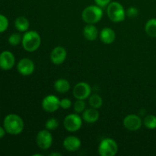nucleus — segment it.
Here are the masks:
<instances>
[{"mask_svg": "<svg viewBox=\"0 0 156 156\" xmlns=\"http://www.w3.org/2000/svg\"><path fill=\"white\" fill-rule=\"evenodd\" d=\"M91 92L90 85L86 82H79L73 88V95L76 99L85 100L88 98Z\"/></svg>", "mask_w": 156, "mask_h": 156, "instance_id": "8", "label": "nucleus"}, {"mask_svg": "<svg viewBox=\"0 0 156 156\" xmlns=\"http://www.w3.org/2000/svg\"><path fill=\"white\" fill-rule=\"evenodd\" d=\"M63 126L69 132H76L82 127V118L77 113L69 114L64 119Z\"/></svg>", "mask_w": 156, "mask_h": 156, "instance_id": "6", "label": "nucleus"}, {"mask_svg": "<svg viewBox=\"0 0 156 156\" xmlns=\"http://www.w3.org/2000/svg\"><path fill=\"white\" fill-rule=\"evenodd\" d=\"M4 128L8 133L18 135L24 129V121L17 114H9L4 120Z\"/></svg>", "mask_w": 156, "mask_h": 156, "instance_id": "1", "label": "nucleus"}, {"mask_svg": "<svg viewBox=\"0 0 156 156\" xmlns=\"http://www.w3.org/2000/svg\"><path fill=\"white\" fill-rule=\"evenodd\" d=\"M145 30L149 37H156V18H152L146 22Z\"/></svg>", "mask_w": 156, "mask_h": 156, "instance_id": "20", "label": "nucleus"}, {"mask_svg": "<svg viewBox=\"0 0 156 156\" xmlns=\"http://www.w3.org/2000/svg\"><path fill=\"white\" fill-rule=\"evenodd\" d=\"M17 68H18V71L20 74L27 76H30L34 73L35 66L31 59H28V58H24L18 62Z\"/></svg>", "mask_w": 156, "mask_h": 156, "instance_id": "11", "label": "nucleus"}, {"mask_svg": "<svg viewBox=\"0 0 156 156\" xmlns=\"http://www.w3.org/2000/svg\"><path fill=\"white\" fill-rule=\"evenodd\" d=\"M83 35L88 41H95L98 35L97 27L94 26V24H87V25L83 28Z\"/></svg>", "mask_w": 156, "mask_h": 156, "instance_id": "17", "label": "nucleus"}, {"mask_svg": "<svg viewBox=\"0 0 156 156\" xmlns=\"http://www.w3.org/2000/svg\"><path fill=\"white\" fill-rule=\"evenodd\" d=\"M15 26L18 30L21 32L27 31L30 26V23L27 18L24 16H20L15 19Z\"/></svg>", "mask_w": 156, "mask_h": 156, "instance_id": "19", "label": "nucleus"}, {"mask_svg": "<svg viewBox=\"0 0 156 156\" xmlns=\"http://www.w3.org/2000/svg\"><path fill=\"white\" fill-rule=\"evenodd\" d=\"M126 15L128 18H135L138 16L139 15V9L136 7L131 6L126 10Z\"/></svg>", "mask_w": 156, "mask_h": 156, "instance_id": "26", "label": "nucleus"}, {"mask_svg": "<svg viewBox=\"0 0 156 156\" xmlns=\"http://www.w3.org/2000/svg\"><path fill=\"white\" fill-rule=\"evenodd\" d=\"M143 124L140 116L136 114H129L123 119V126L129 131H136L140 129Z\"/></svg>", "mask_w": 156, "mask_h": 156, "instance_id": "10", "label": "nucleus"}, {"mask_svg": "<svg viewBox=\"0 0 156 156\" xmlns=\"http://www.w3.org/2000/svg\"><path fill=\"white\" fill-rule=\"evenodd\" d=\"M59 106H60L61 108L64 110L69 109L72 106L71 100L69 98H62V100H60V102H59Z\"/></svg>", "mask_w": 156, "mask_h": 156, "instance_id": "28", "label": "nucleus"}, {"mask_svg": "<svg viewBox=\"0 0 156 156\" xmlns=\"http://www.w3.org/2000/svg\"><path fill=\"white\" fill-rule=\"evenodd\" d=\"M82 120L88 123H93L98 121L99 118V113L96 108H91L85 110L82 112Z\"/></svg>", "mask_w": 156, "mask_h": 156, "instance_id": "16", "label": "nucleus"}, {"mask_svg": "<svg viewBox=\"0 0 156 156\" xmlns=\"http://www.w3.org/2000/svg\"><path fill=\"white\" fill-rule=\"evenodd\" d=\"M100 39L105 44H112L116 39L115 31L110 27H105L101 30Z\"/></svg>", "mask_w": 156, "mask_h": 156, "instance_id": "15", "label": "nucleus"}, {"mask_svg": "<svg viewBox=\"0 0 156 156\" xmlns=\"http://www.w3.org/2000/svg\"><path fill=\"white\" fill-rule=\"evenodd\" d=\"M36 142L38 147L41 149H48L53 143V136L48 129H43L38 132L36 136Z\"/></svg>", "mask_w": 156, "mask_h": 156, "instance_id": "7", "label": "nucleus"}, {"mask_svg": "<svg viewBox=\"0 0 156 156\" xmlns=\"http://www.w3.org/2000/svg\"><path fill=\"white\" fill-rule=\"evenodd\" d=\"M107 15L111 21L115 23L121 22L126 18V11L123 6L118 2H112L107 8Z\"/></svg>", "mask_w": 156, "mask_h": 156, "instance_id": "4", "label": "nucleus"}, {"mask_svg": "<svg viewBox=\"0 0 156 156\" xmlns=\"http://www.w3.org/2000/svg\"><path fill=\"white\" fill-rule=\"evenodd\" d=\"M50 156H61V154L56 153V152H53V153L50 154Z\"/></svg>", "mask_w": 156, "mask_h": 156, "instance_id": "31", "label": "nucleus"}, {"mask_svg": "<svg viewBox=\"0 0 156 156\" xmlns=\"http://www.w3.org/2000/svg\"><path fill=\"white\" fill-rule=\"evenodd\" d=\"M143 124L146 128L149 129H156V116L149 114L147 115L143 120Z\"/></svg>", "mask_w": 156, "mask_h": 156, "instance_id": "22", "label": "nucleus"}, {"mask_svg": "<svg viewBox=\"0 0 156 156\" xmlns=\"http://www.w3.org/2000/svg\"><path fill=\"white\" fill-rule=\"evenodd\" d=\"M103 16V11L98 5H89L85 8L82 13V20L86 24H94L100 21Z\"/></svg>", "mask_w": 156, "mask_h": 156, "instance_id": "3", "label": "nucleus"}, {"mask_svg": "<svg viewBox=\"0 0 156 156\" xmlns=\"http://www.w3.org/2000/svg\"><path fill=\"white\" fill-rule=\"evenodd\" d=\"M74 111L75 112L79 114V113H82L85 109V103L84 100H80V99H77L76 102H75L74 105Z\"/></svg>", "mask_w": 156, "mask_h": 156, "instance_id": "25", "label": "nucleus"}, {"mask_svg": "<svg viewBox=\"0 0 156 156\" xmlns=\"http://www.w3.org/2000/svg\"><path fill=\"white\" fill-rule=\"evenodd\" d=\"M81 140L75 136H69L63 140V147L69 152H76L81 147Z\"/></svg>", "mask_w": 156, "mask_h": 156, "instance_id": "14", "label": "nucleus"}, {"mask_svg": "<svg viewBox=\"0 0 156 156\" xmlns=\"http://www.w3.org/2000/svg\"><path fill=\"white\" fill-rule=\"evenodd\" d=\"M58 126H59V122L56 118H53V117L47 120L45 123L46 129L48 130H54Z\"/></svg>", "mask_w": 156, "mask_h": 156, "instance_id": "24", "label": "nucleus"}, {"mask_svg": "<svg viewBox=\"0 0 156 156\" xmlns=\"http://www.w3.org/2000/svg\"><path fill=\"white\" fill-rule=\"evenodd\" d=\"M5 132L6 131H5V128L3 129L2 127H1V126H0V139H2L3 136H4L5 134Z\"/></svg>", "mask_w": 156, "mask_h": 156, "instance_id": "30", "label": "nucleus"}, {"mask_svg": "<svg viewBox=\"0 0 156 156\" xmlns=\"http://www.w3.org/2000/svg\"><path fill=\"white\" fill-rule=\"evenodd\" d=\"M67 52L64 47L58 46L55 47L50 53V60L55 65H60L66 60Z\"/></svg>", "mask_w": 156, "mask_h": 156, "instance_id": "12", "label": "nucleus"}, {"mask_svg": "<svg viewBox=\"0 0 156 156\" xmlns=\"http://www.w3.org/2000/svg\"><path fill=\"white\" fill-rule=\"evenodd\" d=\"M60 100L56 96L50 94L43 99L42 108L45 111L49 113H53L59 109Z\"/></svg>", "mask_w": 156, "mask_h": 156, "instance_id": "9", "label": "nucleus"}, {"mask_svg": "<svg viewBox=\"0 0 156 156\" xmlns=\"http://www.w3.org/2000/svg\"><path fill=\"white\" fill-rule=\"evenodd\" d=\"M118 146L115 140L106 138L101 142L98 146V153L101 156H114L117 153Z\"/></svg>", "mask_w": 156, "mask_h": 156, "instance_id": "5", "label": "nucleus"}, {"mask_svg": "<svg viewBox=\"0 0 156 156\" xmlns=\"http://www.w3.org/2000/svg\"><path fill=\"white\" fill-rule=\"evenodd\" d=\"M111 0H94V2L101 8H105L111 3Z\"/></svg>", "mask_w": 156, "mask_h": 156, "instance_id": "29", "label": "nucleus"}, {"mask_svg": "<svg viewBox=\"0 0 156 156\" xmlns=\"http://www.w3.org/2000/svg\"><path fill=\"white\" fill-rule=\"evenodd\" d=\"M15 59L10 51H3L0 54V68L4 70H9L14 66Z\"/></svg>", "mask_w": 156, "mask_h": 156, "instance_id": "13", "label": "nucleus"}, {"mask_svg": "<svg viewBox=\"0 0 156 156\" xmlns=\"http://www.w3.org/2000/svg\"><path fill=\"white\" fill-rule=\"evenodd\" d=\"M88 103H89L90 106L91 108H96L98 109L103 105V100H102L101 97L99 96L98 94H92L89 97V100H88Z\"/></svg>", "mask_w": 156, "mask_h": 156, "instance_id": "21", "label": "nucleus"}, {"mask_svg": "<svg viewBox=\"0 0 156 156\" xmlns=\"http://www.w3.org/2000/svg\"><path fill=\"white\" fill-rule=\"evenodd\" d=\"M23 48L28 52H34L37 50L41 44V37L35 30L27 31L22 37Z\"/></svg>", "mask_w": 156, "mask_h": 156, "instance_id": "2", "label": "nucleus"}, {"mask_svg": "<svg viewBox=\"0 0 156 156\" xmlns=\"http://www.w3.org/2000/svg\"><path fill=\"white\" fill-rule=\"evenodd\" d=\"M54 88L59 93H66L69 91L70 84L68 80L65 79H59L54 83Z\"/></svg>", "mask_w": 156, "mask_h": 156, "instance_id": "18", "label": "nucleus"}, {"mask_svg": "<svg viewBox=\"0 0 156 156\" xmlns=\"http://www.w3.org/2000/svg\"><path fill=\"white\" fill-rule=\"evenodd\" d=\"M9 26V21L5 15H0V33L6 30Z\"/></svg>", "mask_w": 156, "mask_h": 156, "instance_id": "27", "label": "nucleus"}, {"mask_svg": "<svg viewBox=\"0 0 156 156\" xmlns=\"http://www.w3.org/2000/svg\"><path fill=\"white\" fill-rule=\"evenodd\" d=\"M22 41V37L18 33H14L9 37V42L11 45L17 46Z\"/></svg>", "mask_w": 156, "mask_h": 156, "instance_id": "23", "label": "nucleus"}]
</instances>
